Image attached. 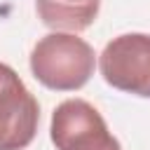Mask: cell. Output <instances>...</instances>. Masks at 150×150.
Returning <instances> with one entry per match:
<instances>
[{"label":"cell","instance_id":"5b68a950","mask_svg":"<svg viewBox=\"0 0 150 150\" xmlns=\"http://www.w3.org/2000/svg\"><path fill=\"white\" fill-rule=\"evenodd\" d=\"M40 21L52 30H87L101 9V0H35Z\"/></svg>","mask_w":150,"mask_h":150},{"label":"cell","instance_id":"6da1fadb","mask_svg":"<svg viewBox=\"0 0 150 150\" xmlns=\"http://www.w3.org/2000/svg\"><path fill=\"white\" fill-rule=\"evenodd\" d=\"M96 68L94 47L77 33L52 30L40 38L30 52L33 77L52 91H77L82 89Z\"/></svg>","mask_w":150,"mask_h":150},{"label":"cell","instance_id":"7a4b0ae2","mask_svg":"<svg viewBox=\"0 0 150 150\" xmlns=\"http://www.w3.org/2000/svg\"><path fill=\"white\" fill-rule=\"evenodd\" d=\"M98 70L112 89L150 98V33L112 38L98 56Z\"/></svg>","mask_w":150,"mask_h":150},{"label":"cell","instance_id":"3957f363","mask_svg":"<svg viewBox=\"0 0 150 150\" xmlns=\"http://www.w3.org/2000/svg\"><path fill=\"white\" fill-rule=\"evenodd\" d=\"M49 136L56 150H122L103 115L84 98H66L54 108Z\"/></svg>","mask_w":150,"mask_h":150},{"label":"cell","instance_id":"277c9868","mask_svg":"<svg viewBox=\"0 0 150 150\" xmlns=\"http://www.w3.org/2000/svg\"><path fill=\"white\" fill-rule=\"evenodd\" d=\"M40 124V103L19 73L0 61V150H23Z\"/></svg>","mask_w":150,"mask_h":150}]
</instances>
